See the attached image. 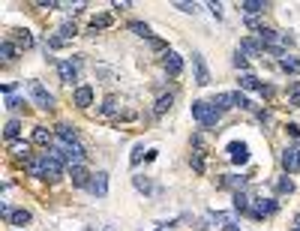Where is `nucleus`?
<instances>
[{"instance_id": "f257e3e1", "label": "nucleus", "mask_w": 300, "mask_h": 231, "mask_svg": "<svg viewBox=\"0 0 300 231\" xmlns=\"http://www.w3.org/2000/svg\"><path fill=\"white\" fill-rule=\"evenodd\" d=\"M192 117L201 123V126H216L219 123V117L222 114L210 105V102H204V99H198V102H192Z\"/></svg>"}, {"instance_id": "f03ea898", "label": "nucleus", "mask_w": 300, "mask_h": 231, "mask_svg": "<svg viewBox=\"0 0 300 231\" xmlns=\"http://www.w3.org/2000/svg\"><path fill=\"white\" fill-rule=\"evenodd\" d=\"M27 93H30V99L39 105V108H51V105H54V96H51L39 81H27Z\"/></svg>"}, {"instance_id": "7ed1b4c3", "label": "nucleus", "mask_w": 300, "mask_h": 231, "mask_svg": "<svg viewBox=\"0 0 300 231\" xmlns=\"http://www.w3.org/2000/svg\"><path fill=\"white\" fill-rule=\"evenodd\" d=\"M60 150H63V159L69 162V168L84 165V159H87V153H84V147L78 141H75V144H60Z\"/></svg>"}, {"instance_id": "20e7f679", "label": "nucleus", "mask_w": 300, "mask_h": 231, "mask_svg": "<svg viewBox=\"0 0 300 231\" xmlns=\"http://www.w3.org/2000/svg\"><path fill=\"white\" fill-rule=\"evenodd\" d=\"M78 66H81V60H60V63H57L60 81H63V84H75V81H78Z\"/></svg>"}, {"instance_id": "39448f33", "label": "nucleus", "mask_w": 300, "mask_h": 231, "mask_svg": "<svg viewBox=\"0 0 300 231\" xmlns=\"http://www.w3.org/2000/svg\"><path fill=\"white\" fill-rule=\"evenodd\" d=\"M276 210H279V201L276 198H252V210L249 213L255 219H261V216H273Z\"/></svg>"}, {"instance_id": "423d86ee", "label": "nucleus", "mask_w": 300, "mask_h": 231, "mask_svg": "<svg viewBox=\"0 0 300 231\" xmlns=\"http://www.w3.org/2000/svg\"><path fill=\"white\" fill-rule=\"evenodd\" d=\"M192 69H195V84L198 87H207L210 84V69H207L201 51H192Z\"/></svg>"}, {"instance_id": "0eeeda50", "label": "nucleus", "mask_w": 300, "mask_h": 231, "mask_svg": "<svg viewBox=\"0 0 300 231\" xmlns=\"http://www.w3.org/2000/svg\"><path fill=\"white\" fill-rule=\"evenodd\" d=\"M228 159H231L234 165L249 162V144H246V141H231V144H228Z\"/></svg>"}, {"instance_id": "6e6552de", "label": "nucleus", "mask_w": 300, "mask_h": 231, "mask_svg": "<svg viewBox=\"0 0 300 231\" xmlns=\"http://www.w3.org/2000/svg\"><path fill=\"white\" fill-rule=\"evenodd\" d=\"M282 168H285L288 174L300 171V147H288V150L282 153Z\"/></svg>"}, {"instance_id": "1a4fd4ad", "label": "nucleus", "mask_w": 300, "mask_h": 231, "mask_svg": "<svg viewBox=\"0 0 300 231\" xmlns=\"http://www.w3.org/2000/svg\"><path fill=\"white\" fill-rule=\"evenodd\" d=\"M90 192H93L96 198H105V195H108V171H96V174H93Z\"/></svg>"}, {"instance_id": "9d476101", "label": "nucleus", "mask_w": 300, "mask_h": 231, "mask_svg": "<svg viewBox=\"0 0 300 231\" xmlns=\"http://www.w3.org/2000/svg\"><path fill=\"white\" fill-rule=\"evenodd\" d=\"M240 87H243V90H258V93H264V96H270V93H273L267 84H261V81L255 78V75H249V72H243V75H240Z\"/></svg>"}, {"instance_id": "9b49d317", "label": "nucleus", "mask_w": 300, "mask_h": 231, "mask_svg": "<svg viewBox=\"0 0 300 231\" xmlns=\"http://www.w3.org/2000/svg\"><path fill=\"white\" fill-rule=\"evenodd\" d=\"M69 174H72V186H78V189H90V180H93V174L84 168V165H75V168H69Z\"/></svg>"}, {"instance_id": "f8f14e48", "label": "nucleus", "mask_w": 300, "mask_h": 231, "mask_svg": "<svg viewBox=\"0 0 300 231\" xmlns=\"http://www.w3.org/2000/svg\"><path fill=\"white\" fill-rule=\"evenodd\" d=\"M162 66H165V72L174 78V75H180V72H183V57H180V54H174V51H168V54H165V60H162Z\"/></svg>"}, {"instance_id": "ddd939ff", "label": "nucleus", "mask_w": 300, "mask_h": 231, "mask_svg": "<svg viewBox=\"0 0 300 231\" xmlns=\"http://www.w3.org/2000/svg\"><path fill=\"white\" fill-rule=\"evenodd\" d=\"M90 102H93V87L90 84L75 87V105H78V108H90Z\"/></svg>"}, {"instance_id": "4468645a", "label": "nucleus", "mask_w": 300, "mask_h": 231, "mask_svg": "<svg viewBox=\"0 0 300 231\" xmlns=\"http://www.w3.org/2000/svg\"><path fill=\"white\" fill-rule=\"evenodd\" d=\"M240 9H243V15H246V18H255V15H261V12L267 9V3H264V0H243Z\"/></svg>"}, {"instance_id": "2eb2a0df", "label": "nucleus", "mask_w": 300, "mask_h": 231, "mask_svg": "<svg viewBox=\"0 0 300 231\" xmlns=\"http://www.w3.org/2000/svg\"><path fill=\"white\" fill-rule=\"evenodd\" d=\"M54 132H57L60 144H75V141H78V132H75V126H69V123H60Z\"/></svg>"}, {"instance_id": "dca6fc26", "label": "nucleus", "mask_w": 300, "mask_h": 231, "mask_svg": "<svg viewBox=\"0 0 300 231\" xmlns=\"http://www.w3.org/2000/svg\"><path fill=\"white\" fill-rule=\"evenodd\" d=\"M210 105L222 114V111H228V108H234V99H231V93H216L213 99H210Z\"/></svg>"}, {"instance_id": "f3484780", "label": "nucleus", "mask_w": 300, "mask_h": 231, "mask_svg": "<svg viewBox=\"0 0 300 231\" xmlns=\"http://www.w3.org/2000/svg\"><path fill=\"white\" fill-rule=\"evenodd\" d=\"M234 213H249L252 210V198L246 195V192H234Z\"/></svg>"}, {"instance_id": "a211bd4d", "label": "nucleus", "mask_w": 300, "mask_h": 231, "mask_svg": "<svg viewBox=\"0 0 300 231\" xmlns=\"http://www.w3.org/2000/svg\"><path fill=\"white\" fill-rule=\"evenodd\" d=\"M210 222H216V225H234L237 222V213H222V210H210Z\"/></svg>"}, {"instance_id": "6ab92c4d", "label": "nucleus", "mask_w": 300, "mask_h": 231, "mask_svg": "<svg viewBox=\"0 0 300 231\" xmlns=\"http://www.w3.org/2000/svg\"><path fill=\"white\" fill-rule=\"evenodd\" d=\"M243 54H261V51H264V45H261L258 39H240V45H237Z\"/></svg>"}, {"instance_id": "aec40b11", "label": "nucleus", "mask_w": 300, "mask_h": 231, "mask_svg": "<svg viewBox=\"0 0 300 231\" xmlns=\"http://www.w3.org/2000/svg\"><path fill=\"white\" fill-rule=\"evenodd\" d=\"M132 186H135L138 192H144V195H150V192H153V183H150L147 177H141V174H135V177H132Z\"/></svg>"}, {"instance_id": "412c9836", "label": "nucleus", "mask_w": 300, "mask_h": 231, "mask_svg": "<svg viewBox=\"0 0 300 231\" xmlns=\"http://www.w3.org/2000/svg\"><path fill=\"white\" fill-rule=\"evenodd\" d=\"M279 69H285V72H300V60L297 57H279Z\"/></svg>"}, {"instance_id": "4be33fe9", "label": "nucleus", "mask_w": 300, "mask_h": 231, "mask_svg": "<svg viewBox=\"0 0 300 231\" xmlns=\"http://www.w3.org/2000/svg\"><path fill=\"white\" fill-rule=\"evenodd\" d=\"M33 141H36V144H48V141H51V132H48L45 126H36V129H33Z\"/></svg>"}, {"instance_id": "5701e85b", "label": "nucleus", "mask_w": 300, "mask_h": 231, "mask_svg": "<svg viewBox=\"0 0 300 231\" xmlns=\"http://www.w3.org/2000/svg\"><path fill=\"white\" fill-rule=\"evenodd\" d=\"M18 132H21V120H18V117H12V120L6 123V138H9V141H15V138H18Z\"/></svg>"}, {"instance_id": "b1692460", "label": "nucleus", "mask_w": 300, "mask_h": 231, "mask_svg": "<svg viewBox=\"0 0 300 231\" xmlns=\"http://www.w3.org/2000/svg\"><path fill=\"white\" fill-rule=\"evenodd\" d=\"M231 99H234V105H237V108H243V111H252V102H249V99H246L240 90H234V93H231Z\"/></svg>"}, {"instance_id": "393cba45", "label": "nucleus", "mask_w": 300, "mask_h": 231, "mask_svg": "<svg viewBox=\"0 0 300 231\" xmlns=\"http://www.w3.org/2000/svg\"><path fill=\"white\" fill-rule=\"evenodd\" d=\"M171 102H174V96H171V93H168V96H159V99H156V108H153V111H156V114H165V111L171 108Z\"/></svg>"}, {"instance_id": "a878e982", "label": "nucleus", "mask_w": 300, "mask_h": 231, "mask_svg": "<svg viewBox=\"0 0 300 231\" xmlns=\"http://www.w3.org/2000/svg\"><path fill=\"white\" fill-rule=\"evenodd\" d=\"M30 219H33V216H30V210H15L9 222H12V225H27Z\"/></svg>"}, {"instance_id": "bb28decb", "label": "nucleus", "mask_w": 300, "mask_h": 231, "mask_svg": "<svg viewBox=\"0 0 300 231\" xmlns=\"http://www.w3.org/2000/svg\"><path fill=\"white\" fill-rule=\"evenodd\" d=\"M75 33H78V30H75V24H60V30H57V36H60L63 42H69Z\"/></svg>"}, {"instance_id": "cd10ccee", "label": "nucleus", "mask_w": 300, "mask_h": 231, "mask_svg": "<svg viewBox=\"0 0 300 231\" xmlns=\"http://www.w3.org/2000/svg\"><path fill=\"white\" fill-rule=\"evenodd\" d=\"M141 159H147V153H144V144H135V147H132V156H129V162H132V165H138Z\"/></svg>"}, {"instance_id": "c85d7f7f", "label": "nucleus", "mask_w": 300, "mask_h": 231, "mask_svg": "<svg viewBox=\"0 0 300 231\" xmlns=\"http://www.w3.org/2000/svg\"><path fill=\"white\" fill-rule=\"evenodd\" d=\"M108 24H111V15H93V21H90L93 30H102V27H108Z\"/></svg>"}, {"instance_id": "c756f323", "label": "nucleus", "mask_w": 300, "mask_h": 231, "mask_svg": "<svg viewBox=\"0 0 300 231\" xmlns=\"http://www.w3.org/2000/svg\"><path fill=\"white\" fill-rule=\"evenodd\" d=\"M12 153H15V156H27V153H30V144H27V141H12Z\"/></svg>"}, {"instance_id": "7c9ffc66", "label": "nucleus", "mask_w": 300, "mask_h": 231, "mask_svg": "<svg viewBox=\"0 0 300 231\" xmlns=\"http://www.w3.org/2000/svg\"><path fill=\"white\" fill-rule=\"evenodd\" d=\"M129 27H132V30H135L138 36H144V39H150V27H147V24H141V21H132Z\"/></svg>"}, {"instance_id": "2f4dec72", "label": "nucleus", "mask_w": 300, "mask_h": 231, "mask_svg": "<svg viewBox=\"0 0 300 231\" xmlns=\"http://www.w3.org/2000/svg\"><path fill=\"white\" fill-rule=\"evenodd\" d=\"M288 99H291L294 105H300V81H294V84L288 87Z\"/></svg>"}, {"instance_id": "473e14b6", "label": "nucleus", "mask_w": 300, "mask_h": 231, "mask_svg": "<svg viewBox=\"0 0 300 231\" xmlns=\"http://www.w3.org/2000/svg\"><path fill=\"white\" fill-rule=\"evenodd\" d=\"M12 54H15V45H12V42H3V45H0V57H3V60H12Z\"/></svg>"}, {"instance_id": "72a5a7b5", "label": "nucleus", "mask_w": 300, "mask_h": 231, "mask_svg": "<svg viewBox=\"0 0 300 231\" xmlns=\"http://www.w3.org/2000/svg\"><path fill=\"white\" fill-rule=\"evenodd\" d=\"M234 66H237V69H246V66H249V60H246V54H243L240 48L234 51Z\"/></svg>"}, {"instance_id": "f704fd0d", "label": "nucleus", "mask_w": 300, "mask_h": 231, "mask_svg": "<svg viewBox=\"0 0 300 231\" xmlns=\"http://www.w3.org/2000/svg\"><path fill=\"white\" fill-rule=\"evenodd\" d=\"M21 105H24V99H18V96H6V108H9V111H18Z\"/></svg>"}, {"instance_id": "c9c22d12", "label": "nucleus", "mask_w": 300, "mask_h": 231, "mask_svg": "<svg viewBox=\"0 0 300 231\" xmlns=\"http://www.w3.org/2000/svg\"><path fill=\"white\" fill-rule=\"evenodd\" d=\"M192 168H195L198 174L204 171V159H201V150H198V153H192Z\"/></svg>"}, {"instance_id": "e433bc0d", "label": "nucleus", "mask_w": 300, "mask_h": 231, "mask_svg": "<svg viewBox=\"0 0 300 231\" xmlns=\"http://www.w3.org/2000/svg\"><path fill=\"white\" fill-rule=\"evenodd\" d=\"M276 189H279V192H294V183H291L288 177H282V180L276 183Z\"/></svg>"}, {"instance_id": "4c0bfd02", "label": "nucleus", "mask_w": 300, "mask_h": 231, "mask_svg": "<svg viewBox=\"0 0 300 231\" xmlns=\"http://www.w3.org/2000/svg\"><path fill=\"white\" fill-rule=\"evenodd\" d=\"M114 108H117V102L108 96V99H105V105H102V114H114Z\"/></svg>"}, {"instance_id": "58836bf2", "label": "nucleus", "mask_w": 300, "mask_h": 231, "mask_svg": "<svg viewBox=\"0 0 300 231\" xmlns=\"http://www.w3.org/2000/svg\"><path fill=\"white\" fill-rule=\"evenodd\" d=\"M174 9H180V12H195L198 6H195V3H174Z\"/></svg>"}, {"instance_id": "ea45409f", "label": "nucleus", "mask_w": 300, "mask_h": 231, "mask_svg": "<svg viewBox=\"0 0 300 231\" xmlns=\"http://www.w3.org/2000/svg\"><path fill=\"white\" fill-rule=\"evenodd\" d=\"M18 39H21V45H24V48H30V45H33V36H30L27 30H24L21 36H18Z\"/></svg>"}, {"instance_id": "a19ab883", "label": "nucleus", "mask_w": 300, "mask_h": 231, "mask_svg": "<svg viewBox=\"0 0 300 231\" xmlns=\"http://www.w3.org/2000/svg\"><path fill=\"white\" fill-rule=\"evenodd\" d=\"M288 135H291V138H297V141H300V126H297V123H288Z\"/></svg>"}, {"instance_id": "79ce46f5", "label": "nucleus", "mask_w": 300, "mask_h": 231, "mask_svg": "<svg viewBox=\"0 0 300 231\" xmlns=\"http://www.w3.org/2000/svg\"><path fill=\"white\" fill-rule=\"evenodd\" d=\"M210 9H213V15H216V18H222V6H219V3H210Z\"/></svg>"}, {"instance_id": "37998d69", "label": "nucleus", "mask_w": 300, "mask_h": 231, "mask_svg": "<svg viewBox=\"0 0 300 231\" xmlns=\"http://www.w3.org/2000/svg\"><path fill=\"white\" fill-rule=\"evenodd\" d=\"M222 231H243V228H240V225H237V222H234V225H225V228H222Z\"/></svg>"}, {"instance_id": "c03bdc74", "label": "nucleus", "mask_w": 300, "mask_h": 231, "mask_svg": "<svg viewBox=\"0 0 300 231\" xmlns=\"http://www.w3.org/2000/svg\"><path fill=\"white\" fill-rule=\"evenodd\" d=\"M297 228H300V216H297Z\"/></svg>"}, {"instance_id": "a18cd8bd", "label": "nucleus", "mask_w": 300, "mask_h": 231, "mask_svg": "<svg viewBox=\"0 0 300 231\" xmlns=\"http://www.w3.org/2000/svg\"><path fill=\"white\" fill-rule=\"evenodd\" d=\"M294 231H300V228H294Z\"/></svg>"}, {"instance_id": "49530a36", "label": "nucleus", "mask_w": 300, "mask_h": 231, "mask_svg": "<svg viewBox=\"0 0 300 231\" xmlns=\"http://www.w3.org/2000/svg\"><path fill=\"white\" fill-rule=\"evenodd\" d=\"M105 231H111V228H105Z\"/></svg>"}]
</instances>
